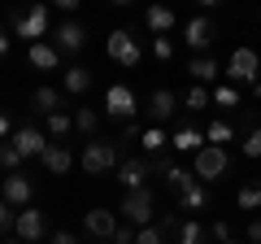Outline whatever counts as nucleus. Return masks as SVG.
<instances>
[{"mask_svg":"<svg viewBox=\"0 0 261 244\" xmlns=\"http://www.w3.org/2000/svg\"><path fill=\"white\" fill-rule=\"evenodd\" d=\"M39 161H44V166L53 170V175H65V170L74 166V153L65 149V144H48V153H44Z\"/></svg>","mask_w":261,"mask_h":244,"instance_id":"obj_15","label":"nucleus"},{"mask_svg":"<svg viewBox=\"0 0 261 244\" xmlns=\"http://www.w3.org/2000/svg\"><path fill=\"white\" fill-rule=\"evenodd\" d=\"M209 205V197H205V188L196 183V188H187V192H178V209H205Z\"/></svg>","mask_w":261,"mask_h":244,"instance_id":"obj_24","label":"nucleus"},{"mask_svg":"<svg viewBox=\"0 0 261 244\" xmlns=\"http://www.w3.org/2000/svg\"><path fill=\"white\" fill-rule=\"evenodd\" d=\"M5 135H9V118H0V140H5Z\"/></svg>","mask_w":261,"mask_h":244,"instance_id":"obj_45","label":"nucleus"},{"mask_svg":"<svg viewBox=\"0 0 261 244\" xmlns=\"http://www.w3.org/2000/svg\"><path fill=\"white\" fill-rule=\"evenodd\" d=\"M35 109L48 113V118L61 113V92H57V87H39V92H35Z\"/></svg>","mask_w":261,"mask_h":244,"instance_id":"obj_22","label":"nucleus"},{"mask_svg":"<svg viewBox=\"0 0 261 244\" xmlns=\"http://www.w3.org/2000/svg\"><path fill=\"white\" fill-rule=\"evenodd\" d=\"M13 149H18L22 157H44L48 140H44V131H35V127H18V131H13Z\"/></svg>","mask_w":261,"mask_h":244,"instance_id":"obj_12","label":"nucleus"},{"mask_svg":"<svg viewBox=\"0 0 261 244\" xmlns=\"http://www.w3.org/2000/svg\"><path fill=\"white\" fill-rule=\"evenodd\" d=\"M152 53H157L161 61H170V57H174V44H170L166 35H157V39H152Z\"/></svg>","mask_w":261,"mask_h":244,"instance_id":"obj_37","label":"nucleus"},{"mask_svg":"<svg viewBox=\"0 0 261 244\" xmlns=\"http://www.w3.org/2000/svg\"><path fill=\"white\" fill-rule=\"evenodd\" d=\"M13 223H18V214H13V209H9V201L0 197V231H9Z\"/></svg>","mask_w":261,"mask_h":244,"instance_id":"obj_38","label":"nucleus"},{"mask_svg":"<svg viewBox=\"0 0 261 244\" xmlns=\"http://www.w3.org/2000/svg\"><path fill=\"white\" fill-rule=\"evenodd\" d=\"M200 140H205V135L196 131V127H178V131L170 135V144H174L178 153H200V149H205V144H200Z\"/></svg>","mask_w":261,"mask_h":244,"instance_id":"obj_18","label":"nucleus"},{"mask_svg":"<svg viewBox=\"0 0 261 244\" xmlns=\"http://www.w3.org/2000/svg\"><path fill=\"white\" fill-rule=\"evenodd\" d=\"M205 240V231H200V223H192V218H187L183 227H178V244H200Z\"/></svg>","mask_w":261,"mask_h":244,"instance_id":"obj_29","label":"nucleus"},{"mask_svg":"<svg viewBox=\"0 0 261 244\" xmlns=\"http://www.w3.org/2000/svg\"><path fill=\"white\" fill-rule=\"evenodd\" d=\"M83 44H87V31L79 27V22H61V27L53 31V48L57 53H79Z\"/></svg>","mask_w":261,"mask_h":244,"instance_id":"obj_11","label":"nucleus"},{"mask_svg":"<svg viewBox=\"0 0 261 244\" xmlns=\"http://www.w3.org/2000/svg\"><path fill=\"white\" fill-rule=\"evenodd\" d=\"M113 244H135V227H118V235H113Z\"/></svg>","mask_w":261,"mask_h":244,"instance_id":"obj_41","label":"nucleus"},{"mask_svg":"<svg viewBox=\"0 0 261 244\" xmlns=\"http://www.w3.org/2000/svg\"><path fill=\"white\" fill-rule=\"evenodd\" d=\"M135 244H166V235H161L157 227H140V231H135Z\"/></svg>","mask_w":261,"mask_h":244,"instance_id":"obj_33","label":"nucleus"},{"mask_svg":"<svg viewBox=\"0 0 261 244\" xmlns=\"http://www.w3.org/2000/svg\"><path fill=\"white\" fill-rule=\"evenodd\" d=\"M214 101V96L205 92V87H187V96H183V109H192V113H200L205 105Z\"/></svg>","mask_w":261,"mask_h":244,"instance_id":"obj_27","label":"nucleus"},{"mask_svg":"<svg viewBox=\"0 0 261 244\" xmlns=\"http://www.w3.org/2000/svg\"><path fill=\"white\" fill-rule=\"evenodd\" d=\"M105 53H109L118 66H126V70H130V66H140V57H144L140 44H135V35H130V31H122V27L109 31V44H105Z\"/></svg>","mask_w":261,"mask_h":244,"instance_id":"obj_4","label":"nucleus"},{"mask_svg":"<svg viewBox=\"0 0 261 244\" xmlns=\"http://www.w3.org/2000/svg\"><path fill=\"white\" fill-rule=\"evenodd\" d=\"M152 227H157V231H161V235H166V240H170L178 223H174V214H166V218H157V223H152Z\"/></svg>","mask_w":261,"mask_h":244,"instance_id":"obj_39","label":"nucleus"},{"mask_svg":"<svg viewBox=\"0 0 261 244\" xmlns=\"http://www.w3.org/2000/svg\"><path fill=\"white\" fill-rule=\"evenodd\" d=\"M209 235L222 240V244H231V227H226V223H214V227H209Z\"/></svg>","mask_w":261,"mask_h":244,"instance_id":"obj_40","label":"nucleus"},{"mask_svg":"<svg viewBox=\"0 0 261 244\" xmlns=\"http://www.w3.org/2000/svg\"><path fill=\"white\" fill-rule=\"evenodd\" d=\"M166 183L174 192H187V188H196V175H192V170H183V166H170L166 170Z\"/></svg>","mask_w":261,"mask_h":244,"instance_id":"obj_23","label":"nucleus"},{"mask_svg":"<svg viewBox=\"0 0 261 244\" xmlns=\"http://www.w3.org/2000/svg\"><path fill=\"white\" fill-rule=\"evenodd\" d=\"M174 105H178V101H174V92H166V87H161V92H152V96H148V118H152V122H166L170 113H174Z\"/></svg>","mask_w":261,"mask_h":244,"instance_id":"obj_16","label":"nucleus"},{"mask_svg":"<svg viewBox=\"0 0 261 244\" xmlns=\"http://www.w3.org/2000/svg\"><path fill=\"white\" fill-rule=\"evenodd\" d=\"M135 96H130V87H122V83H113L109 92H105V113L109 118H122V122H135Z\"/></svg>","mask_w":261,"mask_h":244,"instance_id":"obj_7","label":"nucleus"},{"mask_svg":"<svg viewBox=\"0 0 261 244\" xmlns=\"http://www.w3.org/2000/svg\"><path fill=\"white\" fill-rule=\"evenodd\" d=\"M96 122H100V118H96V109H83V105H79V113H74V127H79V131L92 135V131H96Z\"/></svg>","mask_w":261,"mask_h":244,"instance_id":"obj_30","label":"nucleus"},{"mask_svg":"<svg viewBox=\"0 0 261 244\" xmlns=\"http://www.w3.org/2000/svg\"><path fill=\"white\" fill-rule=\"evenodd\" d=\"M118 183L126 192H140V188H148V161L144 157H130V161H122L118 166Z\"/></svg>","mask_w":261,"mask_h":244,"instance_id":"obj_10","label":"nucleus"},{"mask_svg":"<svg viewBox=\"0 0 261 244\" xmlns=\"http://www.w3.org/2000/svg\"><path fill=\"white\" fill-rule=\"evenodd\" d=\"M248 244H261V218H252V223H248Z\"/></svg>","mask_w":261,"mask_h":244,"instance_id":"obj_42","label":"nucleus"},{"mask_svg":"<svg viewBox=\"0 0 261 244\" xmlns=\"http://www.w3.org/2000/svg\"><path fill=\"white\" fill-rule=\"evenodd\" d=\"M31 66H39V70H57V66H61V53H57L53 44H31Z\"/></svg>","mask_w":261,"mask_h":244,"instance_id":"obj_19","label":"nucleus"},{"mask_svg":"<svg viewBox=\"0 0 261 244\" xmlns=\"http://www.w3.org/2000/svg\"><path fill=\"white\" fill-rule=\"evenodd\" d=\"M22 161H27V157L13 149V140H9V144H0V166L9 170V175H22Z\"/></svg>","mask_w":261,"mask_h":244,"instance_id":"obj_25","label":"nucleus"},{"mask_svg":"<svg viewBox=\"0 0 261 244\" xmlns=\"http://www.w3.org/2000/svg\"><path fill=\"white\" fill-rule=\"evenodd\" d=\"M214 35H218V31H214V22H209V18H192V22L183 27V39H187V44L196 48V53L214 44Z\"/></svg>","mask_w":261,"mask_h":244,"instance_id":"obj_14","label":"nucleus"},{"mask_svg":"<svg viewBox=\"0 0 261 244\" xmlns=\"http://www.w3.org/2000/svg\"><path fill=\"white\" fill-rule=\"evenodd\" d=\"M214 105H222V109H231V105H240V96H235V87H218V92H214Z\"/></svg>","mask_w":261,"mask_h":244,"instance_id":"obj_34","label":"nucleus"},{"mask_svg":"<svg viewBox=\"0 0 261 244\" xmlns=\"http://www.w3.org/2000/svg\"><path fill=\"white\" fill-rule=\"evenodd\" d=\"M79 166L87 170V175H105V170L122 166V153H118V140H92L83 149V157H79Z\"/></svg>","mask_w":261,"mask_h":244,"instance_id":"obj_1","label":"nucleus"},{"mask_svg":"<svg viewBox=\"0 0 261 244\" xmlns=\"http://www.w3.org/2000/svg\"><path fill=\"white\" fill-rule=\"evenodd\" d=\"M9 53V35H5V27H0V57Z\"/></svg>","mask_w":261,"mask_h":244,"instance_id":"obj_44","label":"nucleus"},{"mask_svg":"<svg viewBox=\"0 0 261 244\" xmlns=\"http://www.w3.org/2000/svg\"><path fill=\"white\" fill-rule=\"evenodd\" d=\"M226 75H231L235 83H252V87H257V79H261V57L252 53V48H235L231 61H226Z\"/></svg>","mask_w":261,"mask_h":244,"instance_id":"obj_5","label":"nucleus"},{"mask_svg":"<svg viewBox=\"0 0 261 244\" xmlns=\"http://www.w3.org/2000/svg\"><path fill=\"white\" fill-rule=\"evenodd\" d=\"M31 197H35V188H31V179L27 175H5V201L9 205H31Z\"/></svg>","mask_w":261,"mask_h":244,"instance_id":"obj_13","label":"nucleus"},{"mask_svg":"<svg viewBox=\"0 0 261 244\" xmlns=\"http://www.w3.org/2000/svg\"><path fill=\"white\" fill-rule=\"evenodd\" d=\"M187 75H192L196 83H209V79H218V61H214V57H192Z\"/></svg>","mask_w":261,"mask_h":244,"instance_id":"obj_20","label":"nucleus"},{"mask_svg":"<svg viewBox=\"0 0 261 244\" xmlns=\"http://www.w3.org/2000/svg\"><path fill=\"white\" fill-rule=\"evenodd\" d=\"M48 244H79V240H74V235H70V231H57V235H53V240H48Z\"/></svg>","mask_w":261,"mask_h":244,"instance_id":"obj_43","label":"nucleus"},{"mask_svg":"<svg viewBox=\"0 0 261 244\" xmlns=\"http://www.w3.org/2000/svg\"><path fill=\"white\" fill-rule=\"evenodd\" d=\"M118 209H122V218H126L130 227H152V214H157V197H152V188L126 192Z\"/></svg>","mask_w":261,"mask_h":244,"instance_id":"obj_2","label":"nucleus"},{"mask_svg":"<svg viewBox=\"0 0 261 244\" xmlns=\"http://www.w3.org/2000/svg\"><path fill=\"white\" fill-rule=\"evenodd\" d=\"M144 161H148V175H152V170H157V175H166V170L174 166V161H170L166 153H152V157H144Z\"/></svg>","mask_w":261,"mask_h":244,"instance_id":"obj_35","label":"nucleus"},{"mask_svg":"<svg viewBox=\"0 0 261 244\" xmlns=\"http://www.w3.org/2000/svg\"><path fill=\"white\" fill-rule=\"evenodd\" d=\"M244 157H261V127L248 131V140H244Z\"/></svg>","mask_w":261,"mask_h":244,"instance_id":"obj_36","label":"nucleus"},{"mask_svg":"<svg viewBox=\"0 0 261 244\" xmlns=\"http://www.w3.org/2000/svg\"><path fill=\"white\" fill-rule=\"evenodd\" d=\"M70 127H74V118H70V113H53V118H48V131H53V135H65Z\"/></svg>","mask_w":261,"mask_h":244,"instance_id":"obj_32","label":"nucleus"},{"mask_svg":"<svg viewBox=\"0 0 261 244\" xmlns=\"http://www.w3.org/2000/svg\"><path fill=\"white\" fill-rule=\"evenodd\" d=\"M87 87H92V70H83V66H70V70H65V92L83 96Z\"/></svg>","mask_w":261,"mask_h":244,"instance_id":"obj_21","label":"nucleus"},{"mask_svg":"<svg viewBox=\"0 0 261 244\" xmlns=\"http://www.w3.org/2000/svg\"><path fill=\"white\" fill-rule=\"evenodd\" d=\"M144 22H148V31H157V35H166V31H174V9H166V5H152L148 13H144Z\"/></svg>","mask_w":261,"mask_h":244,"instance_id":"obj_17","label":"nucleus"},{"mask_svg":"<svg viewBox=\"0 0 261 244\" xmlns=\"http://www.w3.org/2000/svg\"><path fill=\"white\" fill-rule=\"evenodd\" d=\"M231 127H226V122H214V127H209V135H205V140L209 144H214V149H226V140H231Z\"/></svg>","mask_w":261,"mask_h":244,"instance_id":"obj_28","label":"nucleus"},{"mask_svg":"<svg viewBox=\"0 0 261 244\" xmlns=\"http://www.w3.org/2000/svg\"><path fill=\"white\" fill-rule=\"evenodd\" d=\"M13 231H18V240L39 244V240H44V231H48L44 209H18V223H13Z\"/></svg>","mask_w":261,"mask_h":244,"instance_id":"obj_8","label":"nucleus"},{"mask_svg":"<svg viewBox=\"0 0 261 244\" xmlns=\"http://www.w3.org/2000/svg\"><path fill=\"white\" fill-rule=\"evenodd\" d=\"M140 144H144V149H148V157H152V153H161V149H166V144H170V135L161 131V127H148V131L140 135Z\"/></svg>","mask_w":261,"mask_h":244,"instance_id":"obj_26","label":"nucleus"},{"mask_svg":"<svg viewBox=\"0 0 261 244\" xmlns=\"http://www.w3.org/2000/svg\"><path fill=\"white\" fill-rule=\"evenodd\" d=\"M83 227H87V235H96V240H113L122 223H118V214H113V209H87Z\"/></svg>","mask_w":261,"mask_h":244,"instance_id":"obj_9","label":"nucleus"},{"mask_svg":"<svg viewBox=\"0 0 261 244\" xmlns=\"http://www.w3.org/2000/svg\"><path fill=\"white\" fill-rule=\"evenodd\" d=\"M231 244H235V240H231Z\"/></svg>","mask_w":261,"mask_h":244,"instance_id":"obj_46","label":"nucleus"},{"mask_svg":"<svg viewBox=\"0 0 261 244\" xmlns=\"http://www.w3.org/2000/svg\"><path fill=\"white\" fill-rule=\"evenodd\" d=\"M226 166H231L226 149H214V144H205V149L196 153V161H192V175L200 179V183H218V179L226 175Z\"/></svg>","mask_w":261,"mask_h":244,"instance_id":"obj_3","label":"nucleus"},{"mask_svg":"<svg viewBox=\"0 0 261 244\" xmlns=\"http://www.w3.org/2000/svg\"><path fill=\"white\" fill-rule=\"evenodd\" d=\"M13 31H18L27 44H39V35H48V5H31L27 13L13 18Z\"/></svg>","mask_w":261,"mask_h":244,"instance_id":"obj_6","label":"nucleus"},{"mask_svg":"<svg viewBox=\"0 0 261 244\" xmlns=\"http://www.w3.org/2000/svg\"><path fill=\"white\" fill-rule=\"evenodd\" d=\"M240 209H261V188H240Z\"/></svg>","mask_w":261,"mask_h":244,"instance_id":"obj_31","label":"nucleus"}]
</instances>
